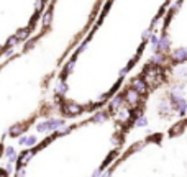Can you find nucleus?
Wrapping results in <instances>:
<instances>
[{
  "instance_id": "1",
  "label": "nucleus",
  "mask_w": 187,
  "mask_h": 177,
  "mask_svg": "<svg viewBox=\"0 0 187 177\" xmlns=\"http://www.w3.org/2000/svg\"><path fill=\"white\" fill-rule=\"evenodd\" d=\"M107 0H49L35 30L2 54V144L54 115V85L99 20Z\"/></svg>"
},
{
  "instance_id": "2",
  "label": "nucleus",
  "mask_w": 187,
  "mask_h": 177,
  "mask_svg": "<svg viewBox=\"0 0 187 177\" xmlns=\"http://www.w3.org/2000/svg\"><path fill=\"white\" fill-rule=\"evenodd\" d=\"M177 0H107L54 85V115L79 120L110 102L145 56Z\"/></svg>"
},
{
  "instance_id": "3",
  "label": "nucleus",
  "mask_w": 187,
  "mask_h": 177,
  "mask_svg": "<svg viewBox=\"0 0 187 177\" xmlns=\"http://www.w3.org/2000/svg\"><path fill=\"white\" fill-rule=\"evenodd\" d=\"M169 64L149 57L107 105L23 151L13 177H99L125 151Z\"/></svg>"
},
{
  "instance_id": "4",
  "label": "nucleus",
  "mask_w": 187,
  "mask_h": 177,
  "mask_svg": "<svg viewBox=\"0 0 187 177\" xmlns=\"http://www.w3.org/2000/svg\"><path fill=\"white\" fill-rule=\"evenodd\" d=\"M49 0H0L2 54L31 35Z\"/></svg>"
},
{
  "instance_id": "5",
  "label": "nucleus",
  "mask_w": 187,
  "mask_h": 177,
  "mask_svg": "<svg viewBox=\"0 0 187 177\" xmlns=\"http://www.w3.org/2000/svg\"><path fill=\"white\" fill-rule=\"evenodd\" d=\"M153 57L169 66L187 61V0H177L161 23Z\"/></svg>"
},
{
  "instance_id": "6",
  "label": "nucleus",
  "mask_w": 187,
  "mask_h": 177,
  "mask_svg": "<svg viewBox=\"0 0 187 177\" xmlns=\"http://www.w3.org/2000/svg\"><path fill=\"white\" fill-rule=\"evenodd\" d=\"M159 144V162L164 177H187V115L156 131Z\"/></svg>"
}]
</instances>
